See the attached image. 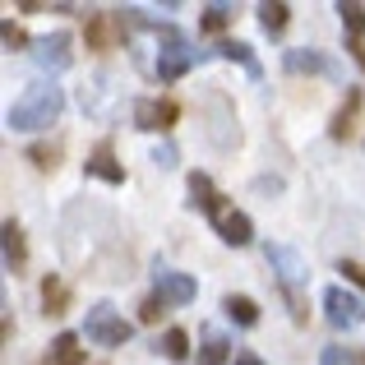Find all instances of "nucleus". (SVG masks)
Masks as SVG:
<instances>
[{"instance_id": "obj_16", "label": "nucleus", "mask_w": 365, "mask_h": 365, "mask_svg": "<svg viewBox=\"0 0 365 365\" xmlns=\"http://www.w3.org/2000/svg\"><path fill=\"white\" fill-rule=\"evenodd\" d=\"M222 310H227V319H232V324H241V329H255V324H259V305L255 301H250V296H227V301H222Z\"/></svg>"}, {"instance_id": "obj_17", "label": "nucleus", "mask_w": 365, "mask_h": 365, "mask_svg": "<svg viewBox=\"0 0 365 365\" xmlns=\"http://www.w3.org/2000/svg\"><path fill=\"white\" fill-rule=\"evenodd\" d=\"M356 111H361V88H347V102L338 107V116H333V125H329L333 139H347V134H351V120H356Z\"/></svg>"}, {"instance_id": "obj_11", "label": "nucleus", "mask_w": 365, "mask_h": 365, "mask_svg": "<svg viewBox=\"0 0 365 365\" xmlns=\"http://www.w3.org/2000/svg\"><path fill=\"white\" fill-rule=\"evenodd\" d=\"M158 296L167 305H190L199 296V282L190 273H171V268H162L158 264Z\"/></svg>"}, {"instance_id": "obj_30", "label": "nucleus", "mask_w": 365, "mask_h": 365, "mask_svg": "<svg viewBox=\"0 0 365 365\" xmlns=\"http://www.w3.org/2000/svg\"><path fill=\"white\" fill-rule=\"evenodd\" d=\"M255 190H259V195H282V180H277V176H259Z\"/></svg>"}, {"instance_id": "obj_3", "label": "nucleus", "mask_w": 365, "mask_h": 365, "mask_svg": "<svg viewBox=\"0 0 365 365\" xmlns=\"http://www.w3.org/2000/svg\"><path fill=\"white\" fill-rule=\"evenodd\" d=\"M130 333H134V324H130V319H120L111 301L88 305V319H83V338H88L93 347H125V342H130Z\"/></svg>"}, {"instance_id": "obj_20", "label": "nucleus", "mask_w": 365, "mask_h": 365, "mask_svg": "<svg viewBox=\"0 0 365 365\" xmlns=\"http://www.w3.org/2000/svg\"><path fill=\"white\" fill-rule=\"evenodd\" d=\"M158 351H162V356H167V361H190V333L185 329H167V333H162V338H158Z\"/></svg>"}, {"instance_id": "obj_8", "label": "nucleus", "mask_w": 365, "mask_h": 365, "mask_svg": "<svg viewBox=\"0 0 365 365\" xmlns=\"http://www.w3.org/2000/svg\"><path fill=\"white\" fill-rule=\"evenodd\" d=\"M176 102L167 98H139L134 102V130H148V134H167L176 125Z\"/></svg>"}, {"instance_id": "obj_21", "label": "nucleus", "mask_w": 365, "mask_h": 365, "mask_svg": "<svg viewBox=\"0 0 365 365\" xmlns=\"http://www.w3.org/2000/svg\"><path fill=\"white\" fill-rule=\"evenodd\" d=\"M338 14H342V28H347V42H361V33H365V5H361V0H342Z\"/></svg>"}, {"instance_id": "obj_1", "label": "nucleus", "mask_w": 365, "mask_h": 365, "mask_svg": "<svg viewBox=\"0 0 365 365\" xmlns=\"http://www.w3.org/2000/svg\"><path fill=\"white\" fill-rule=\"evenodd\" d=\"M65 111V93L56 88V83H33V88H24V98L9 107L5 125L19 134H33V130H46V125H56Z\"/></svg>"}, {"instance_id": "obj_15", "label": "nucleus", "mask_w": 365, "mask_h": 365, "mask_svg": "<svg viewBox=\"0 0 365 365\" xmlns=\"http://www.w3.org/2000/svg\"><path fill=\"white\" fill-rule=\"evenodd\" d=\"M190 208H204L208 217L222 208V195L213 190V180H208L204 171H195V176H190Z\"/></svg>"}, {"instance_id": "obj_6", "label": "nucleus", "mask_w": 365, "mask_h": 365, "mask_svg": "<svg viewBox=\"0 0 365 365\" xmlns=\"http://www.w3.org/2000/svg\"><path fill=\"white\" fill-rule=\"evenodd\" d=\"M70 46H74V37L56 28V33H46V37H37V42H33V65H37V70H46V74L70 70V61H74Z\"/></svg>"}, {"instance_id": "obj_10", "label": "nucleus", "mask_w": 365, "mask_h": 365, "mask_svg": "<svg viewBox=\"0 0 365 365\" xmlns=\"http://www.w3.org/2000/svg\"><path fill=\"white\" fill-rule=\"evenodd\" d=\"M199 61V51H190V42L180 37V42H167L162 46V56H158V79L162 83H171V79H180V74H190V65Z\"/></svg>"}, {"instance_id": "obj_24", "label": "nucleus", "mask_w": 365, "mask_h": 365, "mask_svg": "<svg viewBox=\"0 0 365 365\" xmlns=\"http://www.w3.org/2000/svg\"><path fill=\"white\" fill-rule=\"evenodd\" d=\"M65 301H70V292H65L56 277H46V282H42V305H46V314H65Z\"/></svg>"}, {"instance_id": "obj_18", "label": "nucleus", "mask_w": 365, "mask_h": 365, "mask_svg": "<svg viewBox=\"0 0 365 365\" xmlns=\"http://www.w3.org/2000/svg\"><path fill=\"white\" fill-rule=\"evenodd\" d=\"M217 56H222V61H241L250 79H264V65L255 61V51H250L245 42H217Z\"/></svg>"}, {"instance_id": "obj_13", "label": "nucleus", "mask_w": 365, "mask_h": 365, "mask_svg": "<svg viewBox=\"0 0 365 365\" xmlns=\"http://www.w3.org/2000/svg\"><path fill=\"white\" fill-rule=\"evenodd\" d=\"M88 351L79 347V333H56L51 338V351H46V365H83Z\"/></svg>"}, {"instance_id": "obj_9", "label": "nucleus", "mask_w": 365, "mask_h": 365, "mask_svg": "<svg viewBox=\"0 0 365 365\" xmlns=\"http://www.w3.org/2000/svg\"><path fill=\"white\" fill-rule=\"evenodd\" d=\"M213 232L222 236L227 245H250L255 241V227H250V217L241 213V208H232V204H222L213 213Z\"/></svg>"}, {"instance_id": "obj_12", "label": "nucleus", "mask_w": 365, "mask_h": 365, "mask_svg": "<svg viewBox=\"0 0 365 365\" xmlns=\"http://www.w3.org/2000/svg\"><path fill=\"white\" fill-rule=\"evenodd\" d=\"M83 171L98 180H107V185H125V167L116 162V153H111V143H102L98 153H93L88 162H83Z\"/></svg>"}, {"instance_id": "obj_28", "label": "nucleus", "mask_w": 365, "mask_h": 365, "mask_svg": "<svg viewBox=\"0 0 365 365\" xmlns=\"http://www.w3.org/2000/svg\"><path fill=\"white\" fill-rule=\"evenodd\" d=\"M176 158H180V153H176V143H158V153H153V162H158L162 171H171V167H176Z\"/></svg>"}, {"instance_id": "obj_25", "label": "nucleus", "mask_w": 365, "mask_h": 365, "mask_svg": "<svg viewBox=\"0 0 365 365\" xmlns=\"http://www.w3.org/2000/svg\"><path fill=\"white\" fill-rule=\"evenodd\" d=\"M56 158H61V148H56V143H33V148H28V162H33V167H42V171H51Z\"/></svg>"}, {"instance_id": "obj_14", "label": "nucleus", "mask_w": 365, "mask_h": 365, "mask_svg": "<svg viewBox=\"0 0 365 365\" xmlns=\"http://www.w3.org/2000/svg\"><path fill=\"white\" fill-rule=\"evenodd\" d=\"M0 250H5V273H19V268H24V259H28V250H24V232H19L14 217L0 227Z\"/></svg>"}, {"instance_id": "obj_32", "label": "nucleus", "mask_w": 365, "mask_h": 365, "mask_svg": "<svg viewBox=\"0 0 365 365\" xmlns=\"http://www.w3.org/2000/svg\"><path fill=\"white\" fill-rule=\"evenodd\" d=\"M347 51L356 56V65H361V70H365V46H361V42H347Z\"/></svg>"}, {"instance_id": "obj_26", "label": "nucleus", "mask_w": 365, "mask_h": 365, "mask_svg": "<svg viewBox=\"0 0 365 365\" xmlns=\"http://www.w3.org/2000/svg\"><path fill=\"white\" fill-rule=\"evenodd\" d=\"M0 37H5V51H24V46H28L24 28H19L14 19H5V28H0Z\"/></svg>"}, {"instance_id": "obj_29", "label": "nucleus", "mask_w": 365, "mask_h": 365, "mask_svg": "<svg viewBox=\"0 0 365 365\" xmlns=\"http://www.w3.org/2000/svg\"><path fill=\"white\" fill-rule=\"evenodd\" d=\"M319 365H356V361L347 356V347H324L319 351Z\"/></svg>"}, {"instance_id": "obj_34", "label": "nucleus", "mask_w": 365, "mask_h": 365, "mask_svg": "<svg viewBox=\"0 0 365 365\" xmlns=\"http://www.w3.org/2000/svg\"><path fill=\"white\" fill-rule=\"evenodd\" d=\"M356 365H365V356H356Z\"/></svg>"}, {"instance_id": "obj_33", "label": "nucleus", "mask_w": 365, "mask_h": 365, "mask_svg": "<svg viewBox=\"0 0 365 365\" xmlns=\"http://www.w3.org/2000/svg\"><path fill=\"white\" fill-rule=\"evenodd\" d=\"M232 365H264V361H259V356H255V351H241V356H236Z\"/></svg>"}, {"instance_id": "obj_19", "label": "nucleus", "mask_w": 365, "mask_h": 365, "mask_svg": "<svg viewBox=\"0 0 365 365\" xmlns=\"http://www.w3.org/2000/svg\"><path fill=\"white\" fill-rule=\"evenodd\" d=\"M232 361V342L222 338V333H204V342H199V365H227Z\"/></svg>"}, {"instance_id": "obj_2", "label": "nucleus", "mask_w": 365, "mask_h": 365, "mask_svg": "<svg viewBox=\"0 0 365 365\" xmlns=\"http://www.w3.org/2000/svg\"><path fill=\"white\" fill-rule=\"evenodd\" d=\"M264 259H268V268L277 273V282H282V292H287V305H292V319H296V324H305L301 282L310 277V268H305L301 250H292V245H282V241H268V245H264Z\"/></svg>"}, {"instance_id": "obj_22", "label": "nucleus", "mask_w": 365, "mask_h": 365, "mask_svg": "<svg viewBox=\"0 0 365 365\" xmlns=\"http://www.w3.org/2000/svg\"><path fill=\"white\" fill-rule=\"evenodd\" d=\"M287 14H292V5H282V0H264V5H259V28H264V33H282Z\"/></svg>"}, {"instance_id": "obj_23", "label": "nucleus", "mask_w": 365, "mask_h": 365, "mask_svg": "<svg viewBox=\"0 0 365 365\" xmlns=\"http://www.w3.org/2000/svg\"><path fill=\"white\" fill-rule=\"evenodd\" d=\"M232 19H236L232 5H204V14H199V28H204V33H222Z\"/></svg>"}, {"instance_id": "obj_31", "label": "nucleus", "mask_w": 365, "mask_h": 365, "mask_svg": "<svg viewBox=\"0 0 365 365\" xmlns=\"http://www.w3.org/2000/svg\"><path fill=\"white\" fill-rule=\"evenodd\" d=\"M338 273H347V277H351V282H356V287H365V268L347 264V259H342V264H338Z\"/></svg>"}, {"instance_id": "obj_5", "label": "nucleus", "mask_w": 365, "mask_h": 365, "mask_svg": "<svg viewBox=\"0 0 365 365\" xmlns=\"http://www.w3.org/2000/svg\"><path fill=\"white\" fill-rule=\"evenodd\" d=\"M125 9H93L88 14V46L93 51H111V46H125Z\"/></svg>"}, {"instance_id": "obj_7", "label": "nucleus", "mask_w": 365, "mask_h": 365, "mask_svg": "<svg viewBox=\"0 0 365 365\" xmlns=\"http://www.w3.org/2000/svg\"><path fill=\"white\" fill-rule=\"evenodd\" d=\"M324 319L333 324V329H356L365 319V305L356 292H347V287H329L324 292Z\"/></svg>"}, {"instance_id": "obj_27", "label": "nucleus", "mask_w": 365, "mask_h": 365, "mask_svg": "<svg viewBox=\"0 0 365 365\" xmlns=\"http://www.w3.org/2000/svg\"><path fill=\"white\" fill-rule=\"evenodd\" d=\"M162 310H167V301H162V296H158V292H153V296H148V301H143V305H139V319H143V324H158V319H162Z\"/></svg>"}, {"instance_id": "obj_4", "label": "nucleus", "mask_w": 365, "mask_h": 365, "mask_svg": "<svg viewBox=\"0 0 365 365\" xmlns=\"http://www.w3.org/2000/svg\"><path fill=\"white\" fill-rule=\"evenodd\" d=\"M282 70L287 74H324V79H333V83H347V70H342L333 56L314 51V46H292V51H282Z\"/></svg>"}]
</instances>
